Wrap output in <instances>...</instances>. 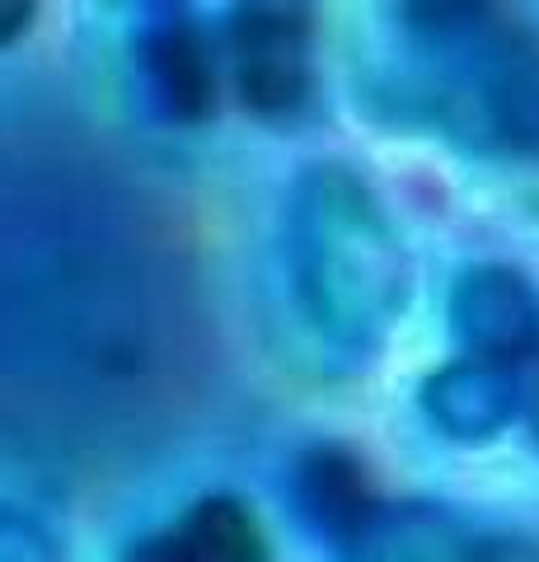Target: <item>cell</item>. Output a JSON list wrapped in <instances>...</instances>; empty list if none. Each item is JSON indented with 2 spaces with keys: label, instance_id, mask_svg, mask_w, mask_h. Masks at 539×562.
<instances>
[{
  "label": "cell",
  "instance_id": "1",
  "mask_svg": "<svg viewBox=\"0 0 539 562\" xmlns=\"http://www.w3.org/2000/svg\"><path fill=\"white\" fill-rule=\"evenodd\" d=\"M371 113L483 160H539V33L493 5H394Z\"/></svg>",
  "mask_w": 539,
  "mask_h": 562
},
{
  "label": "cell",
  "instance_id": "2",
  "mask_svg": "<svg viewBox=\"0 0 539 562\" xmlns=\"http://www.w3.org/2000/svg\"><path fill=\"white\" fill-rule=\"evenodd\" d=\"M291 305L319 351L367 366L408 305L413 268L375 188L343 160H315L291 179L282 206Z\"/></svg>",
  "mask_w": 539,
  "mask_h": 562
},
{
  "label": "cell",
  "instance_id": "3",
  "mask_svg": "<svg viewBox=\"0 0 539 562\" xmlns=\"http://www.w3.org/2000/svg\"><path fill=\"white\" fill-rule=\"evenodd\" d=\"M221 61L239 103L263 122H291L315 99V14L305 5H235L221 33Z\"/></svg>",
  "mask_w": 539,
  "mask_h": 562
},
{
  "label": "cell",
  "instance_id": "4",
  "mask_svg": "<svg viewBox=\"0 0 539 562\" xmlns=\"http://www.w3.org/2000/svg\"><path fill=\"white\" fill-rule=\"evenodd\" d=\"M146 109L165 127H202L221 103V47L188 10H155L132 43Z\"/></svg>",
  "mask_w": 539,
  "mask_h": 562
},
{
  "label": "cell",
  "instance_id": "5",
  "mask_svg": "<svg viewBox=\"0 0 539 562\" xmlns=\"http://www.w3.org/2000/svg\"><path fill=\"white\" fill-rule=\"evenodd\" d=\"M450 338L460 357L526 366L539 357V291L512 262H469L450 281Z\"/></svg>",
  "mask_w": 539,
  "mask_h": 562
},
{
  "label": "cell",
  "instance_id": "6",
  "mask_svg": "<svg viewBox=\"0 0 539 562\" xmlns=\"http://www.w3.org/2000/svg\"><path fill=\"white\" fill-rule=\"evenodd\" d=\"M427 427L456 446H489L526 408V380L516 366L456 357L437 366L417 390Z\"/></svg>",
  "mask_w": 539,
  "mask_h": 562
},
{
  "label": "cell",
  "instance_id": "7",
  "mask_svg": "<svg viewBox=\"0 0 539 562\" xmlns=\"http://www.w3.org/2000/svg\"><path fill=\"white\" fill-rule=\"evenodd\" d=\"M483 525L446 502H380L361 530L338 549V562H474Z\"/></svg>",
  "mask_w": 539,
  "mask_h": 562
},
{
  "label": "cell",
  "instance_id": "8",
  "mask_svg": "<svg viewBox=\"0 0 539 562\" xmlns=\"http://www.w3.org/2000/svg\"><path fill=\"white\" fill-rule=\"evenodd\" d=\"M287 497L295 520L315 539H324L334 553L385 502L371 483L367 460L352 446H338V441H315L295 454L287 473Z\"/></svg>",
  "mask_w": 539,
  "mask_h": 562
},
{
  "label": "cell",
  "instance_id": "9",
  "mask_svg": "<svg viewBox=\"0 0 539 562\" xmlns=\"http://www.w3.org/2000/svg\"><path fill=\"white\" fill-rule=\"evenodd\" d=\"M117 562H268V535L245 497L212 492L165 530L132 539Z\"/></svg>",
  "mask_w": 539,
  "mask_h": 562
},
{
  "label": "cell",
  "instance_id": "10",
  "mask_svg": "<svg viewBox=\"0 0 539 562\" xmlns=\"http://www.w3.org/2000/svg\"><path fill=\"white\" fill-rule=\"evenodd\" d=\"M0 562H61L57 535L20 506H0Z\"/></svg>",
  "mask_w": 539,
  "mask_h": 562
},
{
  "label": "cell",
  "instance_id": "11",
  "mask_svg": "<svg viewBox=\"0 0 539 562\" xmlns=\"http://www.w3.org/2000/svg\"><path fill=\"white\" fill-rule=\"evenodd\" d=\"M474 562H539V543L516 530H489L483 525V543Z\"/></svg>",
  "mask_w": 539,
  "mask_h": 562
},
{
  "label": "cell",
  "instance_id": "12",
  "mask_svg": "<svg viewBox=\"0 0 539 562\" xmlns=\"http://www.w3.org/2000/svg\"><path fill=\"white\" fill-rule=\"evenodd\" d=\"M29 24H33V5H24V0H0V47L24 38Z\"/></svg>",
  "mask_w": 539,
  "mask_h": 562
},
{
  "label": "cell",
  "instance_id": "13",
  "mask_svg": "<svg viewBox=\"0 0 539 562\" xmlns=\"http://www.w3.org/2000/svg\"><path fill=\"white\" fill-rule=\"evenodd\" d=\"M520 417L530 422V436H535V446H539V380L526 384V408H520Z\"/></svg>",
  "mask_w": 539,
  "mask_h": 562
}]
</instances>
